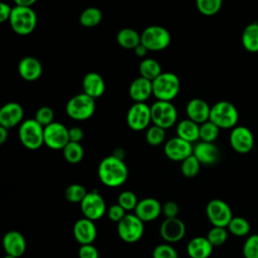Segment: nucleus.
<instances>
[{"mask_svg":"<svg viewBox=\"0 0 258 258\" xmlns=\"http://www.w3.org/2000/svg\"><path fill=\"white\" fill-rule=\"evenodd\" d=\"M128 167L123 159L109 155L101 160L98 166V176L103 184L108 187H118L128 178Z\"/></svg>","mask_w":258,"mask_h":258,"instance_id":"1","label":"nucleus"},{"mask_svg":"<svg viewBox=\"0 0 258 258\" xmlns=\"http://www.w3.org/2000/svg\"><path fill=\"white\" fill-rule=\"evenodd\" d=\"M180 81L170 72H162L152 81V95L157 101L171 102L179 93Z\"/></svg>","mask_w":258,"mask_h":258,"instance_id":"2","label":"nucleus"},{"mask_svg":"<svg viewBox=\"0 0 258 258\" xmlns=\"http://www.w3.org/2000/svg\"><path fill=\"white\" fill-rule=\"evenodd\" d=\"M11 29L18 35H28L36 27L37 16L32 7L17 6L12 8L8 20Z\"/></svg>","mask_w":258,"mask_h":258,"instance_id":"3","label":"nucleus"},{"mask_svg":"<svg viewBox=\"0 0 258 258\" xmlns=\"http://www.w3.org/2000/svg\"><path fill=\"white\" fill-rule=\"evenodd\" d=\"M96 110V101L85 93L72 97L66 105L67 115L76 121L90 119Z\"/></svg>","mask_w":258,"mask_h":258,"instance_id":"4","label":"nucleus"},{"mask_svg":"<svg viewBox=\"0 0 258 258\" xmlns=\"http://www.w3.org/2000/svg\"><path fill=\"white\" fill-rule=\"evenodd\" d=\"M238 119L237 108L228 101H219L211 107L210 121L220 129H233L237 126Z\"/></svg>","mask_w":258,"mask_h":258,"instance_id":"5","label":"nucleus"},{"mask_svg":"<svg viewBox=\"0 0 258 258\" xmlns=\"http://www.w3.org/2000/svg\"><path fill=\"white\" fill-rule=\"evenodd\" d=\"M43 133L44 127L35 119L24 120L18 128L19 141L29 150H36L44 144Z\"/></svg>","mask_w":258,"mask_h":258,"instance_id":"6","label":"nucleus"},{"mask_svg":"<svg viewBox=\"0 0 258 258\" xmlns=\"http://www.w3.org/2000/svg\"><path fill=\"white\" fill-rule=\"evenodd\" d=\"M171 41L169 31L160 25L146 27L141 33V44L148 51H160L165 49Z\"/></svg>","mask_w":258,"mask_h":258,"instance_id":"7","label":"nucleus"},{"mask_svg":"<svg viewBox=\"0 0 258 258\" xmlns=\"http://www.w3.org/2000/svg\"><path fill=\"white\" fill-rule=\"evenodd\" d=\"M117 234L121 240L133 244L138 242L144 234V222L134 213L126 216L117 224Z\"/></svg>","mask_w":258,"mask_h":258,"instance_id":"8","label":"nucleus"},{"mask_svg":"<svg viewBox=\"0 0 258 258\" xmlns=\"http://www.w3.org/2000/svg\"><path fill=\"white\" fill-rule=\"evenodd\" d=\"M150 111L152 124L163 129L172 127L177 121V110L171 102L155 101Z\"/></svg>","mask_w":258,"mask_h":258,"instance_id":"9","label":"nucleus"},{"mask_svg":"<svg viewBox=\"0 0 258 258\" xmlns=\"http://www.w3.org/2000/svg\"><path fill=\"white\" fill-rule=\"evenodd\" d=\"M206 214L211 224L215 227L227 228L233 218L230 206L220 199H214L208 203Z\"/></svg>","mask_w":258,"mask_h":258,"instance_id":"10","label":"nucleus"},{"mask_svg":"<svg viewBox=\"0 0 258 258\" xmlns=\"http://www.w3.org/2000/svg\"><path fill=\"white\" fill-rule=\"evenodd\" d=\"M128 127L133 131H142L149 127L151 122L150 106L146 103H134L126 115Z\"/></svg>","mask_w":258,"mask_h":258,"instance_id":"11","label":"nucleus"},{"mask_svg":"<svg viewBox=\"0 0 258 258\" xmlns=\"http://www.w3.org/2000/svg\"><path fill=\"white\" fill-rule=\"evenodd\" d=\"M80 206L84 218L94 222L100 220L107 213L105 200L97 190L88 191Z\"/></svg>","mask_w":258,"mask_h":258,"instance_id":"12","label":"nucleus"},{"mask_svg":"<svg viewBox=\"0 0 258 258\" xmlns=\"http://www.w3.org/2000/svg\"><path fill=\"white\" fill-rule=\"evenodd\" d=\"M44 145L52 150H62L70 142L69 129L59 122H52L44 127Z\"/></svg>","mask_w":258,"mask_h":258,"instance_id":"13","label":"nucleus"},{"mask_svg":"<svg viewBox=\"0 0 258 258\" xmlns=\"http://www.w3.org/2000/svg\"><path fill=\"white\" fill-rule=\"evenodd\" d=\"M230 144L232 148L241 154L250 152L254 147V136L246 126H236L230 133Z\"/></svg>","mask_w":258,"mask_h":258,"instance_id":"14","label":"nucleus"},{"mask_svg":"<svg viewBox=\"0 0 258 258\" xmlns=\"http://www.w3.org/2000/svg\"><path fill=\"white\" fill-rule=\"evenodd\" d=\"M163 151L168 159L181 162L192 154L194 146L192 143L175 136L165 142Z\"/></svg>","mask_w":258,"mask_h":258,"instance_id":"15","label":"nucleus"},{"mask_svg":"<svg viewBox=\"0 0 258 258\" xmlns=\"http://www.w3.org/2000/svg\"><path fill=\"white\" fill-rule=\"evenodd\" d=\"M184 223L176 218H165L159 228V234L161 238L167 243H175L180 241L185 235Z\"/></svg>","mask_w":258,"mask_h":258,"instance_id":"16","label":"nucleus"},{"mask_svg":"<svg viewBox=\"0 0 258 258\" xmlns=\"http://www.w3.org/2000/svg\"><path fill=\"white\" fill-rule=\"evenodd\" d=\"M24 110L16 102H8L0 109V126L11 129L23 122Z\"/></svg>","mask_w":258,"mask_h":258,"instance_id":"17","label":"nucleus"},{"mask_svg":"<svg viewBox=\"0 0 258 258\" xmlns=\"http://www.w3.org/2000/svg\"><path fill=\"white\" fill-rule=\"evenodd\" d=\"M73 234L80 245L93 244L97 238V228L94 221L87 218H81L75 223Z\"/></svg>","mask_w":258,"mask_h":258,"instance_id":"18","label":"nucleus"},{"mask_svg":"<svg viewBox=\"0 0 258 258\" xmlns=\"http://www.w3.org/2000/svg\"><path fill=\"white\" fill-rule=\"evenodd\" d=\"M162 213V206L154 198H145L138 202L134 214L144 223L156 220Z\"/></svg>","mask_w":258,"mask_h":258,"instance_id":"19","label":"nucleus"},{"mask_svg":"<svg viewBox=\"0 0 258 258\" xmlns=\"http://www.w3.org/2000/svg\"><path fill=\"white\" fill-rule=\"evenodd\" d=\"M2 245L6 254L16 258L22 256L26 250V241L24 236L15 230L9 231L4 235Z\"/></svg>","mask_w":258,"mask_h":258,"instance_id":"20","label":"nucleus"},{"mask_svg":"<svg viewBox=\"0 0 258 258\" xmlns=\"http://www.w3.org/2000/svg\"><path fill=\"white\" fill-rule=\"evenodd\" d=\"M192 154L204 165H213L220 158V150L214 142L200 141L194 146Z\"/></svg>","mask_w":258,"mask_h":258,"instance_id":"21","label":"nucleus"},{"mask_svg":"<svg viewBox=\"0 0 258 258\" xmlns=\"http://www.w3.org/2000/svg\"><path fill=\"white\" fill-rule=\"evenodd\" d=\"M185 112L188 119L201 125L210 120L211 107L205 100L201 98H194L187 102Z\"/></svg>","mask_w":258,"mask_h":258,"instance_id":"22","label":"nucleus"},{"mask_svg":"<svg viewBox=\"0 0 258 258\" xmlns=\"http://www.w3.org/2000/svg\"><path fill=\"white\" fill-rule=\"evenodd\" d=\"M18 74L24 81H36L41 77L42 64L34 56H25L18 62Z\"/></svg>","mask_w":258,"mask_h":258,"instance_id":"23","label":"nucleus"},{"mask_svg":"<svg viewBox=\"0 0 258 258\" xmlns=\"http://www.w3.org/2000/svg\"><path fill=\"white\" fill-rule=\"evenodd\" d=\"M82 86L83 93L93 99H97L103 96L106 90V85L103 77L96 72H90L86 74L83 79Z\"/></svg>","mask_w":258,"mask_h":258,"instance_id":"24","label":"nucleus"},{"mask_svg":"<svg viewBox=\"0 0 258 258\" xmlns=\"http://www.w3.org/2000/svg\"><path fill=\"white\" fill-rule=\"evenodd\" d=\"M152 95V82L138 77L134 79L129 86V97L134 103H145Z\"/></svg>","mask_w":258,"mask_h":258,"instance_id":"25","label":"nucleus"},{"mask_svg":"<svg viewBox=\"0 0 258 258\" xmlns=\"http://www.w3.org/2000/svg\"><path fill=\"white\" fill-rule=\"evenodd\" d=\"M214 246L207 237H195L186 245V253L190 258H209Z\"/></svg>","mask_w":258,"mask_h":258,"instance_id":"26","label":"nucleus"},{"mask_svg":"<svg viewBox=\"0 0 258 258\" xmlns=\"http://www.w3.org/2000/svg\"><path fill=\"white\" fill-rule=\"evenodd\" d=\"M176 136L190 143L200 139V124L186 118L176 125Z\"/></svg>","mask_w":258,"mask_h":258,"instance_id":"27","label":"nucleus"},{"mask_svg":"<svg viewBox=\"0 0 258 258\" xmlns=\"http://www.w3.org/2000/svg\"><path fill=\"white\" fill-rule=\"evenodd\" d=\"M118 44L126 49H134L141 43V34L133 28H122L116 36Z\"/></svg>","mask_w":258,"mask_h":258,"instance_id":"28","label":"nucleus"},{"mask_svg":"<svg viewBox=\"0 0 258 258\" xmlns=\"http://www.w3.org/2000/svg\"><path fill=\"white\" fill-rule=\"evenodd\" d=\"M242 45L249 52H258V23L248 24L242 32Z\"/></svg>","mask_w":258,"mask_h":258,"instance_id":"29","label":"nucleus"},{"mask_svg":"<svg viewBox=\"0 0 258 258\" xmlns=\"http://www.w3.org/2000/svg\"><path fill=\"white\" fill-rule=\"evenodd\" d=\"M162 73L160 63L151 57L143 58L139 63V74L140 77H143L149 81L155 80Z\"/></svg>","mask_w":258,"mask_h":258,"instance_id":"30","label":"nucleus"},{"mask_svg":"<svg viewBox=\"0 0 258 258\" xmlns=\"http://www.w3.org/2000/svg\"><path fill=\"white\" fill-rule=\"evenodd\" d=\"M102 12L97 7H88L80 15L79 21L84 27H95L102 21Z\"/></svg>","mask_w":258,"mask_h":258,"instance_id":"31","label":"nucleus"},{"mask_svg":"<svg viewBox=\"0 0 258 258\" xmlns=\"http://www.w3.org/2000/svg\"><path fill=\"white\" fill-rule=\"evenodd\" d=\"M64 159L72 164H77L82 161L84 157V148L79 142L70 141L62 149Z\"/></svg>","mask_w":258,"mask_h":258,"instance_id":"32","label":"nucleus"},{"mask_svg":"<svg viewBox=\"0 0 258 258\" xmlns=\"http://www.w3.org/2000/svg\"><path fill=\"white\" fill-rule=\"evenodd\" d=\"M227 228L236 237H245L250 232L249 222L242 217H233Z\"/></svg>","mask_w":258,"mask_h":258,"instance_id":"33","label":"nucleus"},{"mask_svg":"<svg viewBox=\"0 0 258 258\" xmlns=\"http://www.w3.org/2000/svg\"><path fill=\"white\" fill-rule=\"evenodd\" d=\"M223 4V0H196V6L199 12L205 16L216 15Z\"/></svg>","mask_w":258,"mask_h":258,"instance_id":"34","label":"nucleus"},{"mask_svg":"<svg viewBox=\"0 0 258 258\" xmlns=\"http://www.w3.org/2000/svg\"><path fill=\"white\" fill-rule=\"evenodd\" d=\"M88 194L86 187L80 183H72L64 189V198L73 204H81Z\"/></svg>","mask_w":258,"mask_h":258,"instance_id":"35","label":"nucleus"},{"mask_svg":"<svg viewBox=\"0 0 258 258\" xmlns=\"http://www.w3.org/2000/svg\"><path fill=\"white\" fill-rule=\"evenodd\" d=\"M220 133V128L212 121L208 120L200 125V140L205 142H214Z\"/></svg>","mask_w":258,"mask_h":258,"instance_id":"36","label":"nucleus"},{"mask_svg":"<svg viewBox=\"0 0 258 258\" xmlns=\"http://www.w3.org/2000/svg\"><path fill=\"white\" fill-rule=\"evenodd\" d=\"M201 162L198 160V158L191 154L187 158H185L183 161H181L180 165V171L183 176L187 178L195 177L201 169Z\"/></svg>","mask_w":258,"mask_h":258,"instance_id":"37","label":"nucleus"},{"mask_svg":"<svg viewBox=\"0 0 258 258\" xmlns=\"http://www.w3.org/2000/svg\"><path fill=\"white\" fill-rule=\"evenodd\" d=\"M145 139L149 145L158 146L165 139V129L152 124L146 129Z\"/></svg>","mask_w":258,"mask_h":258,"instance_id":"38","label":"nucleus"},{"mask_svg":"<svg viewBox=\"0 0 258 258\" xmlns=\"http://www.w3.org/2000/svg\"><path fill=\"white\" fill-rule=\"evenodd\" d=\"M206 237L214 247H218L223 245L227 241L228 231L224 227L213 226V228L208 232Z\"/></svg>","mask_w":258,"mask_h":258,"instance_id":"39","label":"nucleus"},{"mask_svg":"<svg viewBox=\"0 0 258 258\" xmlns=\"http://www.w3.org/2000/svg\"><path fill=\"white\" fill-rule=\"evenodd\" d=\"M139 200L137 196L131 190H123L117 199V204L120 205L125 211H134Z\"/></svg>","mask_w":258,"mask_h":258,"instance_id":"40","label":"nucleus"},{"mask_svg":"<svg viewBox=\"0 0 258 258\" xmlns=\"http://www.w3.org/2000/svg\"><path fill=\"white\" fill-rule=\"evenodd\" d=\"M242 251L245 258H258V234L248 236Z\"/></svg>","mask_w":258,"mask_h":258,"instance_id":"41","label":"nucleus"},{"mask_svg":"<svg viewBox=\"0 0 258 258\" xmlns=\"http://www.w3.org/2000/svg\"><path fill=\"white\" fill-rule=\"evenodd\" d=\"M152 258H178V254L169 243H162L153 249Z\"/></svg>","mask_w":258,"mask_h":258,"instance_id":"42","label":"nucleus"},{"mask_svg":"<svg viewBox=\"0 0 258 258\" xmlns=\"http://www.w3.org/2000/svg\"><path fill=\"white\" fill-rule=\"evenodd\" d=\"M53 117H54V113L53 110L48 107V106H42L40 108L37 109V111L35 112V116L34 119L43 127L49 125L50 123L54 122L53 121Z\"/></svg>","mask_w":258,"mask_h":258,"instance_id":"43","label":"nucleus"},{"mask_svg":"<svg viewBox=\"0 0 258 258\" xmlns=\"http://www.w3.org/2000/svg\"><path fill=\"white\" fill-rule=\"evenodd\" d=\"M107 216L110 221L118 224L126 216V211L120 205L115 204L107 209Z\"/></svg>","mask_w":258,"mask_h":258,"instance_id":"44","label":"nucleus"},{"mask_svg":"<svg viewBox=\"0 0 258 258\" xmlns=\"http://www.w3.org/2000/svg\"><path fill=\"white\" fill-rule=\"evenodd\" d=\"M78 256L79 258H99V251L93 244L81 245Z\"/></svg>","mask_w":258,"mask_h":258,"instance_id":"45","label":"nucleus"},{"mask_svg":"<svg viewBox=\"0 0 258 258\" xmlns=\"http://www.w3.org/2000/svg\"><path fill=\"white\" fill-rule=\"evenodd\" d=\"M178 213L179 207L173 201H168L162 206V214L165 218H176Z\"/></svg>","mask_w":258,"mask_h":258,"instance_id":"46","label":"nucleus"},{"mask_svg":"<svg viewBox=\"0 0 258 258\" xmlns=\"http://www.w3.org/2000/svg\"><path fill=\"white\" fill-rule=\"evenodd\" d=\"M69 138L70 141L72 142H79L81 143V141L84 138V131L82 128L80 127H72L69 129Z\"/></svg>","mask_w":258,"mask_h":258,"instance_id":"47","label":"nucleus"},{"mask_svg":"<svg viewBox=\"0 0 258 258\" xmlns=\"http://www.w3.org/2000/svg\"><path fill=\"white\" fill-rule=\"evenodd\" d=\"M12 8L9 4L5 2L0 3V22L8 21L12 12Z\"/></svg>","mask_w":258,"mask_h":258,"instance_id":"48","label":"nucleus"},{"mask_svg":"<svg viewBox=\"0 0 258 258\" xmlns=\"http://www.w3.org/2000/svg\"><path fill=\"white\" fill-rule=\"evenodd\" d=\"M134 52H135V54L137 55V56H139V57H144L145 55H146V53H147V48L143 45V44H139V45H137L134 49Z\"/></svg>","mask_w":258,"mask_h":258,"instance_id":"49","label":"nucleus"},{"mask_svg":"<svg viewBox=\"0 0 258 258\" xmlns=\"http://www.w3.org/2000/svg\"><path fill=\"white\" fill-rule=\"evenodd\" d=\"M37 0H13L15 5L17 6H25V7H31Z\"/></svg>","mask_w":258,"mask_h":258,"instance_id":"50","label":"nucleus"},{"mask_svg":"<svg viewBox=\"0 0 258 258\" xmlns=\"http://www.w3.org/2000/svg\"><path fill=\"white\" fill-rule=\"evenodd\" d=\"M8 130L7 128L0 126V144H3L6 142L7 138H8Z\"/></svg>","mask_w":258,"mask_h":258,"instance_id":"51","label":"nucleus"},{"mask_svg":"<svg viewBox=\"0 0 258 258\" xmlns=\"http://www.w3.org/2000/svg\"><path fill=\"white\" fill-rule=\"evenodd\" d=\"M3 258H16L14 256H11V255H8V254H5V256Z\"/></svg>","mask_w":258,"mask_h":258,"instance_id":"52","label":"nucleus"}]
</instances>
